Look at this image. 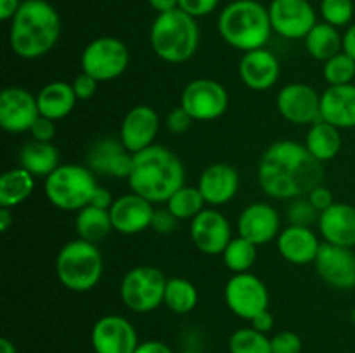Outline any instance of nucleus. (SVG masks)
I'll use <instances>...</instances> for the list:
<instances>
[{"instance_id":"bb28decb","label":"nucleus","mask_w":355,"mask_h":353,"mask_svg":"<svg viewBox=\"0 0 355 353\" xmlns=\"http://www.w3.org/2000/svg\"><path fill=\"white\" fill-rule=\"evenodd\" d=\"M304 145L319 163L331 161L342 149V135L338 128L329 125L328 121L319 120L309 128Z\"/></svg>"},{"instance_id":"f03ea898","label":"nucleus","mask_w":355,"mask_h":353,"mask_svg":"<svg viewBox=\"0 0 355 353\" xmlns=\"http://www.w3.org/2000/svg\"><path fill=\"white\" fill-rule=\"evenodd\" d=\"M127 180L132 192L153 204L166 203L173 192L186 185V170L175 152L153 144L144 151L135 152L134 166Z\"/></svg>"},{"instance_id":"09e8293b","label":"nucleus","mask_w":355,"mask_h":353,"mask_svg":"<svg viewBox=\"0 0 355 353\" xmlns=\"http://www.w3.org/2000/svg\"><path fill=\"white\" fill-rule=\"evenodd\" d=\"M134 353H173L166 343L158 341V339H151V341L139 343Z\"/></svg>"},{"instance_id":"cd10ccee","label":"nucleus","mask_w":355,"mask_h":353,"mask_svg":"<svg viewBox=\"0 0 355 353\" xmlns=\"http://www.w3.org/2000/svg\"><path fill=\"white\" fill-rule=\"evenodd\" d=\"M19 166L28 170L33 176L47 179L59 166L58 147L52 142H28L19 152Z\"/></svg>"},{"instance_id":"a19ab883","label":"nucleus","mask_w":355,"mask_h":353,"mask_svg":"<svg viewBox=\"0 0 355 353\" xmlns=\"http://www.w3.org/2000/svg\"><path fill=\"white\" fill-rule=\"evenodd\" d=\"M177 221H179V218L168 208H165V210H155V215H153L151 220V228L155 232H158V234L168 235L177 228Z\"/></svg>"},{"instance_id":"3c124183","label":"nucleus","mask_w":355,"mask_h":353,"mask_svg":"<svg viewBox=\"0 0 355 353\" xmlns=\"http://www.w3.org/2000/svg\"><path fill=\"white\" fill-rule=\"evenodd\" d=\"M21 0H0V19L12 21L21 7Z\"/></svg>"},{"instance_id":"f257e3e1","label":"nucleus","mask_w":355,"mask_h":353,"mask_svg":"<svg viewBox=\"0 0 355 353\" xmlns=\"http://www.w3.org/2000/svg\"><path fill=\"white\" fill-rule=\"evenodd\" d=\"M259 183L274 199H297L309 196L321 185L324 170L304 144L277 141L266 149L259 163Z\"/></svg>"},{"instance_id":"a18cd8bd","label":"nucleus","mask_w":355,"mask_h":353,"mask_svg":"<svg viewBox=\"0 0 355 353\" xmlns=\"http://www.w3.org/2000/svg\"><path fill=\"white\" fill-rule=\"evenodd\" d=\"M55 121L49 120V118L40 116L31 127L30 134L33 137V141L38 142H52V138L55 137Z\"/></svg>"},{"instance_id":"9b49d317","label":"nucleus","mask_w":355,"mask_h":353,"mask_svg":"<svg viewBox=\"0 0 355 353\" xmlns=\"http://www.w3.org/2000/svg\"><path fill=\"white\" fill-rule=\"evenodd\" d=\"M224 298L229 310L245 320H252L255 315L269 310V291L255 273H234L225 284Z\"/></svg>"},{"instance_id":"20e7f679","label":"nucleus","mask_w":355,"mask_h":353,"mask_svg":"<svg viewBox=\"0 0 355 353\" xmlns=\"http://www.w3.org/2000/svg\"><path fill=\"white\" fill-rule=\"evenodd\" d=\"M218 33L238 51L263 48L272 33L269 9L257 0H234L218 16Z\"/></svg>"},{"instance_id":"37998d69","label":"nucleus","mask_w":355,"mask_h":353,"mask_svg":"<svg viewBox=\"0 0 355 353\" xmlns=\"http://www.w3.org/2000/svg\"><path fill=\"white\" fill-rule=\"evenodd\" d=\"M71 85L76 93V99L87 100V99H92L94 93L97 92V85H99V82H97L94 76L87 75V73L82 71L75 80H73Z\"/></svg>"},{"instance_id":"7c9ffc66","label":"nucleus","mask_w":355,"mask_h":353,"mask_svg":"<svg viewBox=\"0 0 355 353\" xmlns=\"http://www.w3.org/2000/svg\"><path fill=\"white\" fill-rule=\"evenodd\" d=\"M75 228L80 239L94 242V244L103 241L104 237L110 235L111 230H114L110 210H103V208L92 206V204L78 211Z\"/></svg>"},{"instance_id":"c756f323","label":"nucleus","mask_w":355,"mask_h":353,"mask_svg":"<svg viewBox=\"0 0 355 353\" xmlns=\"http://www.w3.org/2000/svg\"><path fill=\"white\" fill-rule=\"evenodd\" d=\"M304 40L309 54L322 62L343 51V37L338 33V28L331 26L324 21L315 24Z\"/></svg>"},{"instance_id":"0eeeda50","label":"nucleus","mask_w":355,"mask_h":353,"mask_svg":"<svg viewBox=\"0 0 355 353\" xmlns=\"http://www.w3.org/2000/svg\"><path fill=\"white\" fill-rule=\"evenodd\" d=\"M99 187L96 173L83 165H59L45 179L44 189L49 203L62 211H80L89 206Z\"/></svg>"},{"instance_id":"f704fd0d","label":"nucleus","mask_w":355,"mask_h":353,"mask_svg":"<svg viewBox=\"0 0 355 353\" xmlns=\"http://www.w3.org/2000/svg\"><path fill=\"white\" fill-rule=\"evenodd\" d=\"M125 151L123 144L114 138H101L96 144L90 147L89 154H87V163L89 168L94 173H101V175H110V168L113 165L114 159Z\"/></svg>"},{"instance_id":"2eb2a0df","label":"nucleus","mask_w":355,"mask_h":353,"mask_svg":"<svg viewBox=\"0 0 355 353\" xmlns=\"http://www.w3.org/2000/svg\"><path fill=\"white\" fill-rule=\"evenodd\" d=\"M90 343L96 353H134L139 338L130 320L121 315H104L94 324Z\"/></svg>"},{"instance_id":"39448f33","label":"nucleus","mask_w":355,"mask_h":353,"mask_svg":"<svg viewBox=\"0 0 355 353\" xmlns=\"http://www.w3.org/2000/svg\"><path fill=\"white\" fill-rule=\"evenodd\" d=\"M153 52L170 64L186 62L196 54L200 45V28L196 17L182 9H173L156 16L149 33Z\"/></svg>"},{"instance_id":"9d476101","label":"nucleus","mask_w":355,"mask_h":353,"mask_svg":"<svg viewBox=\"0 0 355 353\" xmlns=\"http://www.w3.org/2000/svg\"><path fill=\"white\" fill-rule=\"evenodd\" d=\"M180 106L194 121H214L227 111L229 93L217 80L198 78L186 85Z\"/></svg>"},{"instance_id":"f8f14e48","label":"nucleus","mask_w":355,"mask_h":353,"mask_svg":"<svg viewBox=\"0 0 355 353\" xmlns=\"http://www.w3.org/2000/svg\"><path fill=\"white\" fill-rule=\"evenodd\" d=\"M269 9L272 31L288 40H300L318 24V16L309 0H272Z\"/></svg>"},{"instance_id":"603ef678","label":"nucleus","mask_w":355,"mask_h":353,"mask_svg":"<svg viewBox=\"0 0 355 353\" xmlns=\"http://www.w3.org/2000/svg\"><path fill=\"white\" fill-rule=\"evenodd\" d=\"M343 52L355 61V23L350 24L343 35Z\"/></svg>"},{"instance_id":"c85d7f7f","label":"nucleus","mask_w":355,"mask_h":353,"mask_svg":"<svg viewBox=\"0 0 355 353\" xmlns=\"http://www.w3.org/2000/svg\"><path fill=\"white\" fill-rule=\"evenodd\" d=\"M35 176L23 166L9 170L0 176V208H16L31 196Z\"/></svg>"},{"instance_id":"dca6fc26","label":"nucleus","mask_w":355,"mask_h":353,"mask_svg":"<svg viewBox=\"0 0 355 353\" xmlns=\"http://www.w3.org/2000/svg\"><path fill=\"white\" fill-rule=\"evenodd\" d=\"M40 118L37 96L21 87H7L0 93V127L10 134L30 132Z\"/></svg>"},{"instance_id":"c03bdc74","label":"nucleus","mask_w":355,"mask_h":353,"mask_svg":"<svg viewBox=\"0 0 355 353\" xmlns=\"http://www.w3.org/2000/svg\"><path fill=\"white\" fill-rule=\"evenodd\" d=\"M193 121L194 120L189 116V113H187L182 106H179L173 111H170L168 116H166V128H168L172 134L179 135V134H184V132L191 127Z\"/></svg>"},{"instance_id":"4d7b16f0","label":"nucleus","mask_w":355,"mask_h":353,"mask_svg":"<svg viewBox=\"0 0 355 353\" xmlns=\"http://www.w3.org/2000/svg\"><path fill=\"white\" fill-rule=\"evenodd\" d=\"M182 353H203V352H198V350H187V352H182Z\"/></svg>"},{"instance_id":"4468645a","label":"nucleus","mask_w":355,"mask_h":353,"mask_svg":"<svg viewBox=\"0 0 355 353\" xmlns=\"http://www.w3.org/2000/svg\"><path fill=\"white\" fill-rule=\"evenodd\" d=\"M314 266L328 286L340 291L355 289V253L352 248L322 242Z\"/></svg>"},{"instance_id":"423d86ee","label":"nucleus","mask_w":355,"mask_h":353,"mask_svg":"<svg viewBox=\"0 0 355 353\" xmlns=\"http://www.w3.org/2000/svg\"><path fill=\"white\" fill-rule=\"evenodd\" d=\"M103 272V255L94 242L78 237L66 242L59 249L55 258V273L66 289L87 293L99 284Z\"/></svg>"},{"instance_id":"b1692460","label":"nucleus","mask_w":355,"mask_h":353,"mask_svg":"<svg viewBox=\"0 0 355 353\" xmlns=\"http://www.w3.org/2000/svg\"><path fill=\"white\" fill-rule=\"evenodd\" d=\"M319 232L324 242L354 248L355 246V206L349 203H333L319 215Z\"/></svg>"},{"instance_id":"412c9836","label":"nucleus","mask_w":355,"mask_h":353,"mask_svg":"<svg viewBox=\"0 0 355 353\" xmlns=\"http://www.w3.org/2000/svg\"><path fill=\"white\" fill-rule=\"evenodd\" d=\"M198 189L210 206L217 208L234 199L239 189V175L227 163H214L207 166L198 180Z\"/></svg>"},{"instance_id":"8fccbe9b","label":"nucleus","mask_w":355,"mask_h":353,"mask_svg":"<svg viewBox=\"0 0 355 353\" xmlns=\"http://www.w3.org/2000/svg\"><path fill=\"white\" fill-rule=\"evenodd\" d=\"M114 203L113 196H111L110 190L106 189V187H97L96 192H94L92 196V201H90V204L92 206H97V208H103V210H110L111 204Z\"/></svg>"},{"instance_id":"a211bd4d","label":"nucleus","mask_w":355,"mask_h":353,"mask_svg":"<svg viewBox=\"0 0 355 353\" xmlns=\"http://www.w3.org/2000/svg\"><path fill=\"white\" fill-rule=\"evenodd\" d=\"M159 130V116L151 106H135L125 114L120 127V142L128 152L135 154L155 144Z\"/></svg>"},{"instance_id":"4c0bfd02","label":"nucleus","mask_w":355,"mask_h":353,"mask_svg":"<svg viewBox=\"0 0 355 353\" xmlns=\"http://www.w3.org/2000/svg\"><path fill=\"white\" fill-rule=\"evenodd\" d=\"M321 16L331 26H347L354 17V0H321Z\"/></svg>"},{"instance_id":"49530a36","label":"nucleus","mask_w":355,"mask_h":353,"mask_svg":"<svg viewBox=\"0 0 355 353\" xmlns=\"http://www.w3.org/2000/svg\"><path fill=\"white\" fill-rule=\"evenodd\" d=\"M307 199L311 201V204L319 211V213H322L324 210H328V208L335 203L331 190H329L326 185H322V183L321 185L314 187V189L309 192Z\"/></svg>"},{"instance_id":"393cba45","label":"nucleus","mask_w":355,"mask_h":353,"mask_svg":"<svg viewBox=\"0 0 355 353\" xmlns=\"http://www.w3.org/2000/svg\"><path fill=\"white\" fill-rule=\"evenodd\" d=\"M321 120L338 130L355 128V85H333L321 93Z\"/></svg>"},{"instance_id":"7ed1b4c3","label":"nucleus","mask_w":355,"mask_h":353,"mask_svg":"<svg viewBox=\"0 0 355 353\" xmlns=\"http://www.w3.org/2000/svg\"><path fill=\"white\" fill-rule=\"evenodd\" d=\"M61 35V17L47 0H24L10 21L9 44L21 59L49 54Z\"/></svg>"},{"instance_id":"13d9d810","label":"nucleus","mask_w":355,"mask_h":353,"mask_svg":"<svg viewBox=\"0 0 355 353\" xmlns=\"http://www.w3.org/2000/svg\"><path fill=\"white\" fill-rule=\"evenodd\" d=\"M352 318H354V320H355V310L352 311Z\"/></svg>"},{"instance_id":"1a4fd4ad","label":"nucleus","mask_w":355,"mask_h":353,"mask_svg":"<svg viewBox=\"0 0 355 353\" xmlns=\"http://www.w3.org/2000/svg\"><path fill=\"white\" fill-rule=\"evenodd\" d=\"M128 48L120 38L99 37L90 42L82 52V71L97 82H111L125 73L128 66Z\"/></svg>"},{"instance_id":"2f4dec72","label":"nucleus","mask_w":355,"mask_h":353,"mask_svg":"<svg viewBox=\"0 0 355 353\" xmlns=\"http://www.w3.org/2000/svg\"><path fill=\"white\" fill-rule=\"evenodd\" d=\"M163 303L173 311V314L186 315L193 311L198 305V289L191 280L173 277L168 279L165 289V301Z\"/></svg>"},{"instance_id":"5701e85b","label":"nucleus","mask_w":355,"mask_h":353,"mask_svg":"<svg viewBox=\"0 0 355 353\" xmlns=\"http://www.w3.org/2000/svg\"><path fill=\"white\" fill-rule=\"evenodd\" d=\"M321 244L315 232L302 225H288L277 235V251L291 265L314 263Z\"/></svg>"},{"instance_id":"a878e982","label":"nucleus","mask_w":355,"mask_h":353,"mask_svg":"<svg viewBox=\"0 0 355 353\" xmlns=\"http://www.w3.org/2000/svg\"><path fill=\"white\" fill-rule=\"evenodd\" d=\"M76 93L73 85L62 80L47 83L42 87L40 92L37 93V104L40 116L49 118V120H62L73 111L76 104Z\"/></svg>"},{"instance_id":"ddd939ff","label":"nucleus","mask_w":355,"mask_h":353,"mask_svg":"<svg viewBox=\"0 0 355 353\" xmlns=\"http://www.w3.org/2000/svg\"><path fill=\"white\" fill-rule=\"evenodd\" d=\"M277 111L293 125H312L321 120V96L307 83H288L276 99Z\"/></svg>"},{"instance_id":"79ce46f5","label":"nucleus","mask_w":355,"mask_h":353,"mask_svg":"<svg viewBox=\"0 0 355 353\" xmlns=\"http://www.w3.org/2000/svg\"><path fill=\"white\" fill-rule=\"evenodd\" d=\"M220 0H179V9L193 17H203L214 12Z\"/></svg>"},{"instance_id":"5fc2aeb1","label":"nucleus","mask_w":355,"mask_h":353,"mask_svg":"<svg viewBox=\"0 0 355 353\" xmlns=\"http://www.w3.org/2000/svg\"><path fill=\"white\" fill-rule=\"evenodd\" d=\"M14 218L10 213V208H0V232H7L12 225Z\"/></svg>"},{"instance_id":"ea45409f","label":"nucleus","mask_w":355,"mask_h":353,"mask_svg":"<svg viewBox=\"0 0 355 353\" xmlns=\"http://www.w3.org/2000/svg\"><path fill=\"white\" fill-rule=\"evenodd\" d=\"M272 353H300L302 352V338L297 332L281 331L274 338H270Z\"/></svg>"},{"instance_id":"58836bf2","label":"nucleus","mask_w":355,"mask_h":353,"mask_svg":"<svg viewBox=\"0 0 355 353\" xmlns=\"http://www.w3.org/2000/svg\"><path fill=\"white\" fill-rule=\"evenodd\" d=\"M319 211L311 204V201L305 197L291 199V204L286 210V218L290 225H302V227H311L314 221L319 220Z\"/></svg>"},{"instance_id":"473e14b6","label":"nucleus","mask_w":355,"mask_h":353,"mask_svg":"<svg viewBox=\"0 0 355 353\" xmlns=\"http://www.w3.org/2000/svg\"><path fill=\"white\" fill-rule=\"evenodd\" d=\"M205 204H207V201H205L200 189L191 185H182L166 201V208L179 220H193L196 215H200L205 210Z\"/></svg>"},{"instance_id":"aec40b11","label":"nucleus","mask_w":355,"mask_h":353,"mask_svg":"<svg viewBox=\"0 0 355 353\" xmlns=\"http://www.w3.org/2000/svg\"><path fill=\"white\" fill-rule=\"evenodd\" d=\"M238 232L241 237L248 239L255 246L267 244L279 235V213L267 203H252L239 215Z\"/></svg>"},{"instance_id":"6e6552de","label":"nucleus","mask_w":355,"mask_h":353,"mask_svg":"<svg viewBox=\"0 0 355 353\" xmlns=\"http://www.w3.org/2000/svg\"><path fill=\"white\" fill-rule=\"evenodd\" d=\"M168 279L156 266L139 265L128 270L120 284V298L128 310L135 314H148L156 310L165 301Z\"/></svg>"},{"instance_id":"c9c22d12","label":"nucleus","mask_w":355,"mask_h":353,"mask_svg":"<svg viewBox=\"0 0 355 353\" xmlns=\"http://www.w3.org/2000/svg\"><path fill=\"white\" fill-rule=\"evenodd\" d=\"M231 353H272L270 338L253 327L238 329L229 338Z\"/></svg>"},{"instance_id":"864d4df0","label":"nucleus","mask_w":355,"mask_h":353,"mask_svg":"<svg viewBox=\"0 0 355 353\" xmlns=\"http://www.w3.org/2000/svg\"><path fill=\"white\" fill-rule=\"evenodd\" d=\"M148 3L151 6V9H155L158 14L179 9V0H148Z\"/></svg>"},{"instance_id":"4be33fe9","label":"nucleus","mask_w":355,"mask_h":353,"mask_svg":"<svg viewBox=\"0 0 355 353\" xmlns=\"http://www.w3.org/2000/svg\"><path fill=\"white\" fill-rule=\"evenodd\" d=\"M281 75V66L276 55L270 51L257 48L245 52L239 61V76L241 82L252 90H269L276 85Z\"/></svg>"},{"instance_id":"6e6d98bb","label":"nucleus","mask_w":355,"mask_h":353,"mask_svg":"<svg viewBox=\"0 0 355 353\" xmlns=\"http://www.w3.org/2000/svg\"><path fill=\"white\" fill-rule=\"evenodd\" d=\"M0 353H17V350L10 339L0 338Z\"/></svg>"},{"instance_id":"e433bc0d","label":"nucleus","mask_w":355,"mask_h":353,"mask_svg":"<svg viewBox=\"0 0 355 353\" xmlns=\"http://www.w3.org/2000/svg\"><path fill=\"white\" fill-rule=\"evenodd\" d=\"M322 75L329 87L333 85H349L355 78V61L345 52L333 55L331 59L322 66Z\"/></svg>"},{"instance_id":"de8ad7c7","label":"nucleus","mask_w":355,"mask_h":353,"mask_svg":"<svg viewBox=\"0 0 355 353\" xmlns=\"http://www.w3.org/2000/svg\"><path fill=\"white\" fill-rule=\"evenodd\" d=\"M250 322H252L253 329L263 332V334H267L269 331H272V327H274V317L269 310H263L262 314L255 315V317H253Z\"/></svg>"},{"instance_id":"72a5a7b5","label":"nucleus","mask_w":355,"mask_h":353,"mask_svg":"<svg viewBox=\"0 0 355 353\" xmlns=\"http://www.w3.org/2000/svg\"><path fill=\"white\" fill-rule=\"evenodd\" d=\"M222 260H224L225 266L234 273L250 272L257 262V246L253 244L248 239L241 237H232L227 248L222 253Z\"/></svg>"},{"instance_id":"f3484780","label":"nucleus","mask_w":355,"mask_h":353,"mask_svg":"<svg viewBox=\"0 0 355 353\" xmlns=\"http://www.w3.org/2000/svg\"><path fill=\"white\" fill-rule=\"evenodd\" d=\"M231 224L215 208H205L191 220V239L205 255H222L231 242Z\"/></svg>"},{"instance_id":"6ab92c4d","label":"nucleus","mask_w":355,"mask_h":353,"mask_svg":"<svg viewBox=\"0 0 355 353\" xmlns=\"http://www.w3.org/2000/svg\"><path fill=\"white\" fill-rule=\"evenodd\" d=\"M110 215L113 228L118 234L135 235L151 227L155 208H153L151 201L144 199L139 194L130 192L114 199V203L110 208Z\"/></svg>"}]
</instances>
